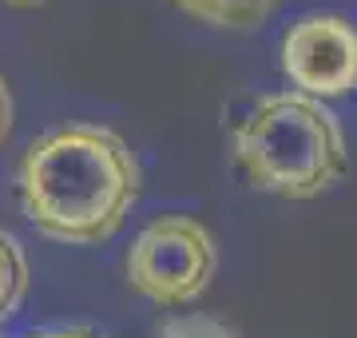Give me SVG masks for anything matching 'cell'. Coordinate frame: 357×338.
Returning <instances> with one entry per match:
<instances>
[{
    "label": "cell",
    "mask_w": 357,
    "mask_h": 338,
    "mask_svg": "<svg viewBox=\"0 0 357 338\" xmlns=\"http://www.w3.org/2000/svg\"><path fill=\"white\" fill-rule=\"evenodd\" d=\"M139 199V163L123 135L68 124L40 135L20 159V207L60 243H107Z\"/></svg>",
    "instance_id": "obj_1"
},
{
    "label": "cell",
    "mask_w": 357,
    "mask_h": 338,
    "mask_svg": "<svg viewBox=\"0 0 357 338\" xmlns=\"http://www.w3.org/2000/svg\"><path fill=\"white\" fill-rule=\"evenodd\" d=\"M234 159L246 179L282 199H314L342 179L345 135L330 108L302 91L262 96L234 128Z\"/></svg>",
    "instance_id": "obj_2"
},
{
    "label": "cell",
    "mask_w": 357,
    "mask_h": 338,
    "mask_svg": "<svg viewBox=\"0 0 357 338\" xmlns=\"http://www.w3.org/2000/svg\"><path fill=\"white\" fill-rule=\"evenodd\" d=\"M218 267L215 235L191 215L147 223L128 251V283L159 307H187L203 295Z\"/></svg>",
    "instance_id": "obj_3"
},
{
    "label": "cell",
    "mask_w": 357,
    "mask_h": 338,
    "mask_svg": "<svg viewBox=\"0 0 357 338\" xmlns=\"http://www.w3.org/2000/svg\"><path fill=\"white\" fill-rule=\"evenodd\" d=\"M282 72L302 96H345L357 84V28L337 13L302 16L282 36Z\"/></svg>",
    "instance_id": "obj_4"
},
{
    "label": "cell",
    "mask_w": 357,
    "mask_h": 338,
    "mask_svg": "<svg viewBox=\"0 0 357 338\" xmlns=\"http://www.w3.org/2000/svg\"><path fill=\"white\" fill-rule=\"evenodd\" d=\"M175 4L211 28H255L278 8V0H175Z\"/></svg>",
    "instance_id": "obj_5"
},
{
    "label": "cell",
    "mask_w": 357,
    "mask_h": 338,
    "mask_svg": "<svg viewBox=\"0 0 357 338\" xmlns=\"http://www.w3.org/2000/svg\"><path fill=\"white\" fill-rule=\"evenodd\" d=\"M28 295V259L13 235L0 231V323L13 318Z\"/></svg>",
    "instance_id": "obj_6"
},
{
    "label": "cell",
    "mask_w": 357,
    "mask_h": 338,
    "mask_svg": "<svg viewBox=\"0 0 357 338\" xmlns=\"http://www.w3.org/2000/svg\"><path fill=\"white\" fill-rule=\"evenodd\" d=\"M159 338H230V330L206 314H183V318H171Z\"/></svg>",
    "instance_id": "obj_7"
},
{
    "label": "cell",
    "mask_w": 357,
    "mask_h": 338,
    "mask_svg": "<svg viewBox=\"0 0 357 338\" xmlns=\"http://www.w3.org/2000/svg\"><path fill=\"white\" fill-rule=\"evenodd\" d=\"M8 131H13V91H8V84L0 76V147L8 140Z\"/></svg>",
    "instance_id": "obj_8"
},
{
    "label": "cell",
    "mask_w": 357,
    "mask_h": 338,
    "mask_svg": "<svg viewBox=\"0 0 357 338\" xmlns=\"http://www.w3.org/2000/svg\"><path fill=\"white\" fill-rule=\"evenodd\" d=\"M32 338H96L88 330H44V335H32Z\"/></svg>",
    "instance_id": "obj_9"
},
{
    "label": "cell",
    "mask_w": 357,
    "mask_h": 338,
    "mask_svg": "<svg viewBox=\"0 0 357 338\" xmlns=\"http://www.w3.org/2000/svg\"><path fill=\"white\" fill-rule=\"evenodd\" d=\"M8 8H40V4H48V0H4Z\"/></svg>",
    "instance_id": "obj_10"
}]
</instances>
